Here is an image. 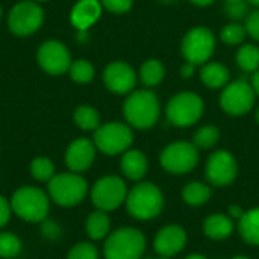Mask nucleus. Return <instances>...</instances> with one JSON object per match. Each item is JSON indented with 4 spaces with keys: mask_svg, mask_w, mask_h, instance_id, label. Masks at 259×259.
Returning a JSON list of instances; mask_svg holds the SVG:
<instances>
[{
    "mask_svg": "<svg viewBox=\"0 0 259 259\" xmlns=\"http://www.w3.org/2000/svg\"><path fill=\"white\" fill-rule=\"evenodd\" d=\"M164 2H171V0H164Z\"/></svg>",
    "mask_w": 259,
    "mask_h": 259,
    "instance_id": "49",
    "label": "nucleus"
},
{
    "mask_svg": "<svg viewBox=\"0 0 259 259\" xmlns=\"http://www.w3.org/2000/svg\"><path fill=\"white\" fill-rule=\"evenodd\" d=\"M30 175L38 182H49L55 176V164L46 156H38L30 162Z\"/></svg>",
    "mask_w": 259,
    "mask_h": 259,
    "instance_id": "28",
    "label": "nucleus"
},
{
    "mask_svg": "<svg viewBox=\"0 0 259 259\" xmlns=\"http://www.w3.org/2000/svg\"><path fill=\"white\" fill-rule=\"evenodd\" d=\"M38 62L49 74H62L71 65L67 47L59 41H47L38 50Z\"/></svg>",
    "mask_w": 259,
    "mask_h": 259,
    "instance_id": "14",
    "label": "nucleus"
},
{
    "mask_svg": "<svg viewBox=\"0 0 259 259\" xmlns=\"http://www.w3.org/2000/svg\"><path fill=\"white\" fill-rule=\"evenodd\" d=\"M121 173L131 181H141L149 168L146 155L141 150H126L120 162Z\"/></svg>",
    "mask_w": 259,
    "mask_h": 259,
    "instance_id": "19",
    "label": "nucleus"
},
{
    "mask_svg": "<svg viewBox=\"0 0 259 259\" xmlns=\"http://www.w3.org/2000/svg\"><path fill=\"white\" fill-rule=\"evenodd\" d=\"M185 259H208V258H206V256H203V255H200V253H193V255L187 256Z\"/></svg>",
    "mask_w": 259,
    "mask_h": 259,
    "instance_id": "43",
    "label": "nucleus"
},
{
    "mask_svg": "<svg viewBox=\"0 0 259 259\" xmlns=\"http://www.w3.org/2000/svg\"><path fill=\"white\" fill-rule=\"evenodd\" d=\"M219 138H220V131L215 126H203L194 134L193 144L197 149H211L217 144Z\"/></svg>",
    "mask_w": 259,
    "mask_h": 259,
    "instance_id": "30",
    "label": "nucleus"
},
{
    "mask_svg": "<svg viewBox=\"0 0 259 259\" xmlns=\"http://www.w3.org/2000/svg\"><path fill=\"white\" fill-rule=\"evenodd\" d=\"M243 214H244V211L241 209V206H238V205L229 206V217H231L232 220H234V219L240 220V219L243 217Z\"/></svg>",
    "mask_w": 259,
    "mask_h": 259,
    "instance_id": "39",
    "label": "nucleus"
},
{
    "mask_svg": "<svg viewBox=\"0 0 259 259\" xmlns=\"http://www.w3.org/2000/svg\"><path fill=\"white\" fill-rule=\"evenodd\" d=\"M194 67H196V65H193V64L187 62V65L182 68V76H184V77H190V76L193 74V70H194Z\"/></svg>",
    "mask_w": 259,
    "mask_h": 259,
    "instance_id": "40",
    "label": "nucleus"
},
{
    "mask_svg": "<svg viewBox=\"0 0 259 259\" xmlns=\"http://www.w3.org/2000/svg\"><path fill=\"white\" fill-rule=\"evenodd\" d=\"M237 175H238V164L231 152L217 150L208 158L205 167V176L212 187H228L235 181Z\"/></svg>",
    "mask_w": 259,
    "mask_h": 259,
    "instance_id": "12",
    "label": "nucleus"
},
{
    "mask_svg": "<svg viewBox=\"0 0 259 259\" xmlns=\"http://www.w3.org/2000/svg\"><path fill=\"white\" fill-rule=\"evenodd\" d=\"M246 33H247L246 26H243L240 23H231L226 27H223L220 38L223 42H226L229 46H235V44H240L246 38Z\"/></svg>",
    "mask_w": 259,
    "mask_h": 259,
    "instance_id": "32",
    "label": "nucleus"
},
{
    "mask_svg": "<svg viewBox=\"0 0 259 259\" xmlns=\"http://www.w3.org/2000/svg\"><path fill=\"white\" fill-rule=\"evenodd\" d=\"M85 231L91 240H103L109 235L111 231V219L106 214V211L96 209L87 217L85 222Z\"/></svg>",
    "mask_w": 259,
    "mask_h": 259,
    "instance_id": "22",
    "label": "nucleus"
},
{
    "mask_svg": "<svg viewBox=\"0 0 259 259\" xmlns=\"http://www.w3.org/2000/svg\"><path fill=\"white\" fill-rule=\"evenodd\" d=\"M237 64L246 73H255L259 70V47L246 44L237 52Z\"/></svg>",
    "mask_w": 259,
    "mask_h": 259,
    "instance_id": "26",
    "label": "nucleus"
},
{
    "mask_svg": "<svg viewBox=\"0 0 259 259\" xmlns=\"http://www.w3.org/2000/svg\"><path fill=\"white\" fill-rule=\"evenodd\" d=\"M49 197L62 208H73L79 205L88 194V184L79 173L55 175L47 185Z\"/></svg>",
    "mask_w": 259,
    "mask_h": 259,
    "instance_id": "5",
    "label": "nucleus"
},
{
    "mask_svg": "<svg viewBox=\"0 0 259 259\" xmlns=\"http://www.w3.org/2000/svg\"><path fill=\"white\" fill-rule=\"evenodd\" d=\"M203 232L211 240H226L234 232V220L225 214H211L203 222Z\"/></svg>",
    "mask_w": 259,
    "mask_h": 259,
    "instance_id": "20",
    "label": "nucleus"
},
{
    "mask_svg": "<svg viewBox=\"0 0 259 259\" xmlns=\"http://www.w3.org/2000/svg\"><path fill=\"white\" fill-rule=\"evenodd\" d=\"M123 114L131 126L137 129H149L155 126L159 118V100L156 94L149 90L135 91L126 99L123 105Z\"/></svg>",
    "mask_w": 259,
    "mask_h": 259,
    "instance_id": "2",
    "label": "nucleus"
},
{
    "mask_svg": "<svg viewBox=\"0 0 259 259\" xmlns=\"http://www.w3.org/2000/svg\"><path fill=\"white\" fill-rule=\"evenodd\" d=\"M215 36L206 27L191 29L182 39V55L193 65L205 64L214 53Z\"/></svg>",
    "mask_w": 259,
    "mask_h": 259,
    "instance_id": "10",
    "label": "nucleus"
},
{
    "mask_svg": "<svg viewBox=\"0 0 259 259\" xmlns=\"http://www.w3.org/2000/svg\"><path fill=\"white\" fill-rule=\"evenodd\" d=\"M102 5L114 14H124L132 8V0H102Z\"/></svg>",
    "mask_w": 259,
    "mask_h": 259,
    "instance_id": "36",
    "label": "nucleus"
},
{
    "mask_svg": "<svg viewBox=\"0 0 259 259\" xmlns=\"http://www.w3.org/2000/svg\"><path fill=\"white\" fill-rule=\"evenodd\" d=\"M238 232L247 244L259 246V206L244 211L238 220Z\"/></svg>",
    "mask_w": 259,
    "mask_h": 259,
    "instance_id": "21",
    "label": "nucleus"
},
{
    "mask_svg": "<svg viewBox=\"0 0 259 259\" xmlns=\"http://www.w3.org/2000/svg\"><path fill=\"white\" fill-rule=\"evenodd\" d=\"M21 252V241L12 232H0V258L14 259Z\"/></svg>",
    "mask_w": 259,
    "mask_h": 259,
    "instance_id": "29",
    "label": "nucleus"
},
{
    "mask_svg": "<svg viewBox=\"0 0 259 259\" xmlns=\"http://www.w3.org/2000/svg\"><path fill=\"white\" fill-rule=\"evenodd\" d=\"M250 5H253V6H256V8H259V0H247Z\"/></svg>",
    "mask_w": 259,
    "mask_h": 259,
    "instance_id": "44",
    "label": "nucleus"
},
{
    "mask_svg": "<svg viewBox=\"0 0 259 259\" xmlns=\"http://www.w3.org/2000/svg\"><path fill=\"white\" fill-rule=\"evenodd\" d=\"M42 18V9L35 2H21L12 8L8 18V26L12 33L27 36L39 29Z\"/></svg>",
    "mask_w": 259,
    "mask_h": 259,
    "instance_id": "13",
    "label": "nucleus"
},
{
    "mask_svg": "<svg viewBox=\"0 0 259 259\" xmlns=\"http://www.w3.org/2000/svg\"><path fill=\"white\" fill-rule=\"evenodd\" d=\"M212 196V190L209 185L203 182H190L182 190V200L190 206L205 205Z\"/></svg>",
    "mask_w": 259,
    "mask_h": 259,
    "instance_id": "24",
    "label": "nucleus"
},
{
    "mask_svg": "<svg viewBox=\"0 0 259 259\" xmlns=\"http://www.w3.org/2000/svg\"><path fill=\"white\" fill-rule=\"evenodd\" d=\"M159 164L171 175L190 173L199 164V149L187 141L171 143L161 152Z\"/></svg>",
    "mask_w": 259,
    "mask_h": 259,
    "instance_id": "7",
    "label": "nucleus"
},
{
    "mask_svg": "<svg viewBox=\"0 0 259 259\" xmlns=\"http://www.w3.org/2000/svg\"><path fill=\"white\" fill-rule=\"evenodd\" d=\"M225 2V11L228 17L234 20L244 18L249 12V2L247 0H223Z\"/></svg>",
    "mask_w": 259,
    "mask_h": 259,
    "instance_id": "34",
    "label": "nucleus"
},
{
    "mask_svg": "<svg viewBox=\"0 0 259 259\" xmlns=\"http://www.w3.org/2000/svg\"><path fill=\"white\" fill-rule=\"evenodd\" d=\"M187 244V232L179 225H168L162 228L155 240H153V249L159 256L171 258L178 255Z\"/></svg>",
    "mask_w": 259,
    "mask_h": 259,
    "instance_id": "15",
    "label": "nucleus"
},
{
    "mask_svg": "<svg viewBox=\"0 0 259 259\" xmlns=\"http://www.w3.org/2000/svg\"><path fill=\"white\" fill-rule=\"evenodd\" d=\"M132 141L134 134L131 127L118 121H111L103 126H99L94 134L96 149L109 156L124 153L126 150H129Z\"/></svg>",
    "mask_w": 259,
    "mask_h": 259,
    "instance_id": "9",
    "label": "nucleus"
},
{
    "mask_svg": "<svg viewBox=\"0 0 259 259\" xmlns=\"http://www.w3.org/2000/svg\"><path fill=\"white\" fill-rule=\"evenodd\" d=\"M190 2L197 5V6H208V5L214 3V0H190Z\"/></svg>",
    "mask_w": 259,
    "mask_h": 259,
    "instance_id": "42",
    "label": "nucleus"
},
{
    "mask_svg": "<svg viewBox=\"0 0 259 259\" xmlns=\"http://www.w3.org/2000/svg\"><path fill=\"white\" fill-rule=\"evenodd\" d=\"M231 77L229 70L220 62H209L200 71L202 82L209 88H223L228 85Z\"/></svg>",
    "mask_w": 259,
    "mask_h": 259,
    "instance_id": "23",
    "label": "nucleus"
},
{
    "mask_svg": "<svg viewBox=\"0 0 259 259\" xmlns=\"http://www.w3.org/2000/svg\"><path fill=\"white\" fill-rule=\"evenodd\" d=\"M39 2H44V0H39Z\"/></svg>",
    "mask_w": 259,
    "mask_h": 259,
    "instance_id": "50",
    "label": "nucleus"
},
{
    "mask_svg": "<svg viewBox=\"0 0 259 259\" xmlns=\"http://www.w3.org/2000/svg\"><path fill=\"white\" fill-rule=\"evenodd\" d=\"M164 76H165V68L162 62L158 59H147L140 70V77L146 87H156L158 83L162 82Z\"/></svg>",
    "mask_w": 259,
    "mask_h": 259,
    "instance_id": "25",
    "label": "nucleus"
},
{
    "mask_svg": "<svg viewBox=\"0 0 259 259\" xmlns=\"http://www.w3.org/2000/svg\"><path fill=\"white\" fill-rule=\"evenodd\" d=\"M11 214H12L11 200H8L5 196H0V229L8 225Z\"/></svg>",
    "mask_w": 259,
    "mask_h": 259,
    "instance_id": "38",
    "label": "nucleus"
},
{
    "mask_svg": "<svg viewBox=\"0 0 259 259\" xmlns=\"http://www.w3.org/2000/svg\"><path fill=\"white\" fill-rule=\"evenodd\" d=\"M246 30L253 39L259 41V9L252 11L247 15V18H246Z\"/></svg>",
    "mask_w": 259,
    "mask_h": 259,
    "instance_id": "37",
    "label": "nucleus"
},
{
    "mask_svg": "<svg viewBox=\"0 0 259 259\" xmlns=\"http://www.w3.org/2000/svg\"><path fill=\"white\" fill-rule=\"evenodd\" d=\"M65 259H99V250L93 243L82 241L68 250Z\"/></svg>",
    "mask_w": 259,
    "mask_h": 259,
    "instance_id": "33",
    "label": "nucleus"
},
{
    "mask_svg": "<svg viewBox=\"0 0 259 259\" xmlns=\"http://www.w3.org/2000/svg\"><path fill=\"white\" fill-rule=\"evenodd\" d=\"M91 202L100 211H114L126 202L127 187L118 176H103L91 188Z\"/></svg>",
    "mask_w": 259,
    "mask_h": 259,
    "instance_id": "8",
    "label": "nucleus"
},
{
    "mask_svg": "<svg viewBox=\"0 0 259 259\" xmlns=\"http://www.w3.org/2000/svg\"><path fill=\"white\" fill-rule=\"evenodd\" d=\"M70 76L74 82L77 83H88L94 77V67L85 61V59H77L70 65Z\"/></svg>",
    "mask_w": 259,
    "mask_h": 259,
    "instance_id": "31",
    "label": "nucleus"
},
{
    "mask_svg": "<svg viewBox=\"0 0 259 259\" xmlns=\"http://www.w3.org/2000/svg\"><path fill=\"white\" fill-rule=\"evenodd\" d=\"M12 212L29 223H41L50 211V197L38 187L24 185L14 191L11 197Z\"/></svg>",
    "mask_w": 259,
    "mask_h": 259,
    "instance_id": "1",
    "label": "nucleus"
},
{
    "mask_svg": "<svg viewBox=\"0 0 259 259\" xmlns=\"http://www.w3.org/2000/svg\"><path fill=\"white\" fill-rule=\"evenodd\" d=\"M203 114V100L190 91L179 93L170 99L165 108L167 120L178 127L193 126Z\"/></svg>",
    "mask_w": 259,
    "mask_h": 259,
    "instance_id": "6",
    "label": "nucleus"
},
{
    "mask_svg": "<svg viewBox=\"0 0 259 259\" xmlns=\"http://www.w3.org/2000/svg\"><path fill=\"white\" fill-rule=\"evenodd\" d=\"M39 231H41V235L49 241H59L64 235V229L61 228V225L52 219L42 220Z\"/></svg>",
    "mask_w": 259,
    "mask_h": 259,
    "instance_id": "35",
    "label": "nucleus"
},
{
    "mask_svg": "<svg viewBox=\"0 0 259 259\" xmlns=\"http://www.w3.org/2000/svg\"><path fill=\"white\" fill-rule=\"evenodd\" d=\"M0 17H2V8H0Z\"/></svg>",
    "mask_w": 259,
    "mask_h": 259,
    "instance_id": "48",
    "label": "nucleus"
},
{
    "mask_svg": "<svg viewBox=\"0 0 259 259\" xmlns=\"http://www.w3.org/2000/svg\"><path fill=\"white\" fill-rule=\"evenodd\" d=\"M162 208V191L152 182H140L127 191L126 209L137 220H152L161 214Z\"/></svg>",
    "mask_w": 259,
    "mask_h": 259,
    "instance_id": "3",
    "label": "nucleus"
},
{
    "mask_svg": "<svg viewBox=\"0 0 259 259\" xmlns=\"http://www.w3.org/2000/svg\"><path fill=\"white\" fill-rule=\"evenodd\" d=\"M96 158V144L88 138L74 140L65 152V164L70 171L82 173L87 171Z\"/></svg>",
    "mask_w": 259,
    "mask_h": 259,
    "instance_id": "17",
    "label": "nucleus"
},
{
    "mask_svg": "<svg viewBox=\"0 0 259 259\" xmlns=\"http://www.w3.org/2000/svg\"><path fill=\"white\" fill-rule=\"evenodd\" d=\"M102 14V5L99 0H79L71 11V23L79 30H87L93 26Z\"/></svg>",
    "mask_w": 259,
    "mask_h": 259,
    "instance_id": "18",
    "label": "nucleus"
},
{
    "mask_svg": "<svg viewBox=\"0 0 259 259\" xmlns=\"http://www.w3.org/2000/svg\"><path fill=\"white\" fill-rule=\"evenodd\" d=\"M256 120H258V123H259V108H258V111H256Z\"/></svg>",
    "mask_w": 259,
    "mask_h": 259,
    "instance_id": "47",
    "label": "nucleus"
},
{
    "mask_svg": "<svg viewBox=\"0 0 259 259\" xmlns=\"http://www.w3.org/2000/svg\"><path fill=\"white\" fill-rule=\"evenodd\" d=\"M103 80L108 90L115 94H126L134 90L137 83V74L134 68L126 62H112L105 68Z\"/></svg>",
    "mask_w": 259,
    "mask_h": 259,
    "instance_id": "16",
    "label": "nucleus"
},
{
    "mask_svg": "<svg viewBox=\"0 0 259 259\" xmlns=\"http://www.w3.org/2000/svg\"><path fill=\"white\" fill-rule=\"evenodd\" d=\"M146 250V237L135 228H120L111 232L103 244L105 259H141Z\"/></svg>",
    "mask_w": 259,
    "mask_h": 259,
    "instance_id": "4",
    "label": "nucleus"
},
{
    "mask_svg": "<svg viewBox=\"0 0 259 259\" xmlns=\"http://www.w3.org/2000/svg\"><path fill=\"white\" fill-rule=\"evenodd\" d=\"M252 87H253V91H255V94H258L259 96V70L255 71V74H253V79H252Z\"/></svg>",
    "mask_w": 259,
    "mask_h": 259,
    "instance_id": "41",
    "label": "nucleus"
},
{
    "mask_svg": "<svg viewBox=\"0 0 259 259\" xmlns=\"http://www.w3.org/2000/svg\"><path fill=\"white\" fill-rule=\"evenodd\" d=\"M73 118H74V123L80 129H83V131H96L99 127V124H100V115H99V112L94 108L87 106V105L79 106L74 111Z\"/></svg>",
    "mask_w": 259,
    "mask_h": 259,
    "instance_id": "27",
    "label": "nucleus"
},
{
    "mask_svg": "<svg viewBox=\"0 0 259 259\" xmlns=\"http://www.w3.org/2000/svg\"><path fill=\"white\" fill-rule=\"evenodd\" d=\"M232 259H250V258H247V256H234Z\"/></svg>",
    "mask_w": 259,
    "mask_h": 259,
    "instance_id": "45",
    "label": "nucleus"
},
{
    "mask_svg": "<svg viewBox=\"0 0 259 259\" xmlns=\"http://www.w3.org/2000/svg\"><path fill=\"white\" fill-rule=\"evenodd\" d=\"M146 259H168V258H164V256H159V258H146Z\"/></svg>",
    "mask_w": 259,
    "mask_h": 259,
    "instance_id": "46",
    "label": "nucleus"
},
{
    "mask_svg": "<svg viewBox=\"0 0 259 259\" xmlns=\"http://www.w3.org/2000/svg\"><path fill=\"white\" fill-rule=\"evenodd\" d=\"M255 105L253 87L244 80H235L223 88L220 96V106L231 115H243Z\"/></svg>",
    "mask_w": 259,
    "mask_h": 259,
    "instance_id": "11",
    "label": "nucleus"
}]
</instances>
